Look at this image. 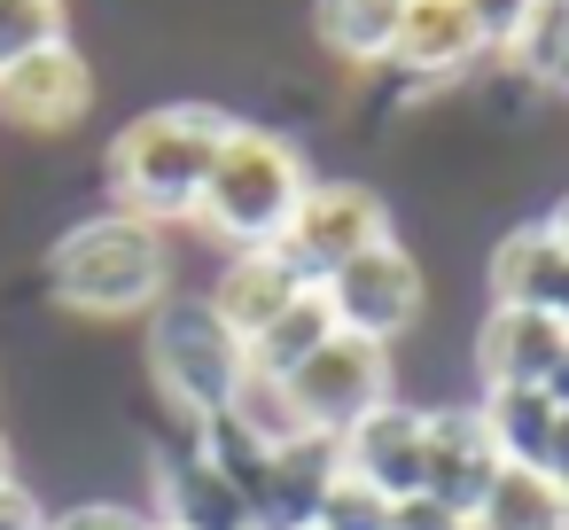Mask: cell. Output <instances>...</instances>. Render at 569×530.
I'll list each match as a JSON object with an SVG mask.
<instances>
[{"label": "cell", "instance_id": "obj_6", "mask_svg": "<svg viewBox=\"0 0 569 530\" xmlns=\"http://www.w3.org/2000/svg\"><path fill=\"white\" fill-rule=\"evenodd\" d=\"M320 297H328V312H336L343 336L390 351L398 336L421 328V312H429V273H421V258L390 234V242L359 250L351 266H336V273L320 281Z\"/></svg>", "mask_w": 569, "mask_h": 530}, {"label": "cell", "instance_id": "obj_2", "mask_svg": "<svg viewBox=\"0 0 569 530\" xmlns=\"http://www.w3.org/2000/svg\"><path fill=\"white\" fill-rule=\"evenodd\" d=\"M48 289L79 320H149L172 297V250L164 227L133 211H94L56 234L48 250Z\"/></svg>", "mask_w": 569, "mask_h": 530}, {"label": "cell", "instance_id": "obj_13", "mask_svg": "<svg viewBox=\"0 0 569 530\" xmlns=\"http://www.w3.org/2000/svg\"><path fill=\"white\" fill-rule=\"evenodd\" d=\"M297 297H305V281H297V266H289L281 250H234V258L219 266V281H211V312L242 336V351H250Z\"/></svg>", "mask_w": 569, "mask_h": 530}, {"label": "cell", "instance_id": "obj_4", "mask_svg": "<svg viewBox=\"0 0 569 530\" xmlns=\"http://www.w3.org/2000/svg\"><path fill=\"white\" fill-rule=\"evenodd\" d=\"M141 359H149V382L164 390V406H172L180 421L227 413V398H234V382H242V367H250L242 336L211 312V297H164V304L149 312Z\"/></svg>", "mask_w": 569, "mask_h": 530}, {"label": "cell", "instance_id": "obj_34", "mask_svg": "<svg viewBox=\"0 0 569 530\" xmlns=\"http://www.w3.org/2000/svg\"><path fill=\"white\" fill-rule=\"evenodd\" d=\"M149 530H172V522H149Z\"/></svg>", "mask_w": 569, "mask_h": 530}, {"label": "cell", "instance_id": "obj_17", "mask_svg": "<svg viewBox=\"0 0 569 530\" xmlns=\"http://www.w3.org/2000/svg\"><path fill=\"white\" fill-rule=\"evenodd\" d=\"M398 17L406 0H312V40L351 71H382L398 48Z\"/></svg>", "mask_w": 569, "mask_h": 530}, {"label": "cell", "instance_id": "obj_12", "mask_svg": "<svg viewBox=\"0 0 569 530\" xmlns=\"http://www.w3.org/2000/svg\"><path fill=\"white\" fill-rule=\"evenodd\" d=\"M561 343H569V328H561L553 312L491 304L483 328H476V374H483V390H546Z\"/></svg>", "mask_w": 569, "mask_h": 530}, {"label": "cell", "instance_id": "obj_28", "mask_svg": "<svg viewBox=\"0 0 569 530\" xmlns=\"http://www.w3.org/2000/svg\"><path fill=\"white\" fill-rule=\"evenodd\" d=\"M390 530H468L452 507H437L429 491H413V499H390Z\"/></svg>", "mask_w": 569, "mask_h": 530}, {"label": "cell", "instance_id": "obj_11", "mask_svg": "<svg viewBox=\"0 0 569 530\" xmlns=\"http://www.w3.org/2000/svg\"><path fill=\"white\" fill-rule=\"evenodd\" d=\"M336 452H343V476H359L367 491L413 499V491H421V406L382 398L375 413H359V421L336 437Z\"/></svg>", "mask_w": 569, "mask_h": 530}, {"label": "cell", "instance_id": "obj_5", "mask_svg": "<svg viewBox=\"0 0 569 530\" xmlns=\"http://www.w3.org/2000/svg\"><path fill=\"white\" fill-rule=\"evenodd\" d=\"M390 234L398 227H390V196L382 188H367V180H312L297 196V211H289V227H281L273 250L297 266L305 289H320L336 266H351L359 250H375Z\"/></svg>", "mask_w": 569, "mask_h": 530}, {"label": "cell", "instance_id": "obj_15", "mask_svg": "<svg viewBox=\"0 0 569 530\" xmlns=\"http://www.w3.org/2000/svg\"><path fill=\"white\" fill-rule=\"evenodd\" d=\"M343 476V452H336V437H297V444H281L273 452V468H266V507H258V530H312V514H320V499H328V483Z\"/></svg>", "mask_w": 569, "mask_h": 530}, {"label": "cell", "instance_id": "obj_27", "mask_svg": "<svg viewBox=\"0 0 569 530\" xmlns=\"http://www.w3.org/2000/svg\"><path fill=\"white\" fill-rule=\"evenodd\" d=\"M56 514H48V499L24 483V476H9L0 483V530H48Z\"/></svg>", "mask_w": 569, "mask_h": 530}, {"label": "cell", "instance_id": "obj_8", "mask_svg": "<svg viewBox=\"0 0 569 530\" xmlns=\"http://www.w3.org/2000/svg\"><path fill=\"white\" fill-rule=\"evenodd\" d=\"M87 110H94V63L71 40H56V48H40V56L0 71V118H9L17 133H32V141L71 133Z\"/></svg>", "mask_w": 569, "mask_h": 530}, {"label": "cell", "instance_id": "obj_10", "mask_svg": "<svg viewBox=\"0 0 569 530\" xmlns=\"http://www.w3.org/2000/svg\"><path fill=\"white\" fill-rule=\"evenodd\" d=\"M483 32L468 17V0H406L398 17V48L382 71H398L413 94H437V87H460L476 63H483Z\"/></svg>", "mask_w": 569, "mask_h": 530}, {"label": "cell", "instance_id": "obj_30", "mask_svg": "<svg viewBox=\"0 0 569 530\" xmlns=\"http://www.w3.org/2000/svg\"><path fill=\"white\" fill-rule=\"evenodd\" d=\"M546 398H553V413H569V343H561V359H553V374H546Z\"/></svg>", "mask_w": 569, "mask_h": 530}, {"label": "cell", "instance_id": "obj_32", "mask_svg": "<svg viewBox=\"0 0 569 530\" xmlns=\"http://www.w3.org/2000/svg\"><path fill=\"white\" fill-rule=\"evenodd\" d=\"M17 476V444H9V429H0V483Z\"/></svg>", "mask_w": 569, "mask_h": 530}, {"label": "cell", "instance_id": "obj_22", "mask_svg": "<svg viewBox=\"0 0 569 530\" xmlns=\"http://www.w3.org/2000/svg\"><path fill=\"white\" fill-rule=\"evenodd\" d=\"M328 336H336V312H328V297H320V289H305V297H297V304H289V312H281L258 343H250V367L289 382V374H297V367H305Z\"/></svg>", "mask_w": 569, "mask_h": 530}, {"label": "cell", "instance_id": "obj_31", "mask_svg": "<svg viewBox=\"0 0 569 530\" xmlns=\"http://www.w3.org/2000/svg\"><path fill=\"white\" fill-rule=\"evenodd\" d=\"M538 227H546V234H553V242H561V258H569V188H561V196H553V211H546V219H538Z\"/></svg>", "mask_w": 569, "mask_h": 530}, {"label": "cell", "instance_id": "obj_20", "mask_svg": "<svg viewBox=\"0 0 569 530\" xmlns=\"http://www.w3.org/2000/svg\"><path fill=\"white\" fill-rule=\"evenodd\" d=\"M476 413H483V429H491L507 468H538L546 460V437H553V398L546 390H483Z\"/></svg>", "mask_w": 569, "mask_h": 530}, {"label": "cell", "instance_id": "obj_29", "mask_svg": "<svg viewBox=\"0 0 569 530\" xmlns=\"http://www.w3.org/2000/svg\"><path fill=\"white\" fill-rule=\"evenodd\" d=\"M538 468H546V483L569 499V413H553V437H546V460H538Z\"/></svg>", "mask_w": 569, "mask_h": 530}, {"label": "cell", "instance_id": "obj_14", "mask_svg": "<svg viewBox=\"0 0 569 530\" xmlns=\"http://www.w3.org/2000/svg\"><path fill=\"white\" fill-rule=\"evenodd\" d=\"M483 281H491V304H515V312H553L561 289H569V258L561 242L530 219V227H507L483 258Z\"/></svg>", "mask_w": 569, "mask_h": 530}, {"label": "cell", "instance_id": "obj_26", "mask_svg": "<svg viewBox=\"0 0 569 530\" xmlns=\"http://www.w3.org/2000/svg\"><path fill=\"white\" fill-rule=\"evenodd\" d=\"M48 530H149V514H141V507H118V499H79V507H63Z\"/></svg>", "mask_w": 569, "mask_h": 530}, {"label": "cell", "instance_id": "obj_19", "mask_svg": "<svg viewBox=\"0 0 569 530\" xmlns=\"http://www.w3.org/2000/svg\"><path fill=\"white\" fill-rule=\"evenodd\" d=\"M227 421H234L258 452H281V444L312 437V421H305L297 390H289L281 374H258V367H242V382H234V398H227Z\"/></svg>", "mask_w": 569, "mask_h": 530}, {"label": "cell", "instance_id": "obj_21", "mask_svg": "<svg viewBox=\"0 0 569 530\" xmlns=\"http://www.w3.org/2000/svg\"><path fill=\"white\" fill-rule=\"evenodd\" d=\"M507 63L530 94H569V0H538L530 24L507 48Z\"/></svg>", "mask_w": 569, "mask_h": 530}, {"label": "cell", "instance_id": "obj_7", "mask_svg": "<svg viewBox=\"0 0 569 530\" xmlns=\"http://www.w3.org/2000/svg\"><path fill=\"white\" fill-rule=\"evenodd\" d=\"M390 382H398L390 351H382V343H359V336H343V328L289 374V390H297V406H305V421H312L320 437H343L359 413H375L382 398H398Z\"/></svg>", "mask_w": 569, "mask_h": 530}, {"label": "cell", "instance_id": "obj_1", "mask_svg": "<svg viewBox=\"0 0 569 530\" xmlns=\"http://www.w3.org/2000/svg\"><path fill=\"white\" fill-rule=\"evenodd\" d=\"M227 133H234V110H219V102H157V110L126 118L118 141H110V196H118V211L149 219V227L196 219V196H203Z\"/></svg>", "mask_w": 569, "mask_h": 530}, {"label": "cell", "instance_id": "obj_9", "mask_svg": "<svg viewBox=\"0 0 569 530\" xmlns=\"http://www.w3.org/2000/svg\"><path fill=\"white\" fill-rule=\"evenodd\" d=\"M499 468L507 460H499V444H491V429H483L476 406H421V491L437 507H452L468 522Z\"/></svg>", "mask_w": 569, "mask_h": 530}, {"label": "cell", "instance_id": "obj_33", "mask_svg": "<svg viewBox=\"0 0 569 530\" xmlns=\"http://www.w3.org/2000/svg\"><path fill=\"white\" fill-rule=\"evenodd\" d=\"M553 320H561V328H569V289H561V304H553Z\"/></svg>", "mask_w": 569, "mask_h": 530}, {"label": "cell", "instance_id": "obj_18", "mask_svg": "<svg viewBox=\"0 0 569 530\" xmlns=\"http://www.w3.org/2000/svg\"><path fill=\"white\" fill-rule=\"evenodd\" d=\"M468 530H569V499L546 483V468H499Z\"/></svg>", "mask_w": 569, "mask_h": 530}, {"label": "cell", "instance_id": "obj_25", "mask_svg": "<svg viewBox=\"0 0 569 530\" xmlns=\"http://www.w3.org/2000/svg\"><path fill=\"white\" fill-rule=\"evenodd\" d=\"M530 9H538V0H468V17H476V32H483V48H491V56H507V48H515V32L530 24Z\"/></svg>", "mask_w": 569, "mask_h": 530}, {"label": "cell", "instance_id": "obj_24", "mask_svg": "<svg viewBox=\"0 0 569 530\" xmlns=\"http://www.w3.org/2000/svg\"><path fill=\"white\" fill-rule=\"evenodd\" d=\"M312 530H390V499L367 491L359 476H336L328 499H320V514H312Z\"/></svg>", "mask_w": 569, "mask_h": 530}, {"label": "cell", "instance_id": "obj_23", "mask_svg": "<svg viewBox=\"0 0 569 530\" xmlns=\"http://www.w3.org/2000/svg\"><path fill=\"white\" fill-rule=\"evenodd\" d=\"M56 40H71L63 0H0V71L40 56V48H56Z\"/></svg>", "mask_w": 569, "mask_h": 530}, {"label": "cell", "instance_id": "obj_3", "mask_svg": "<svg viewBox=\"0 0 569 530\" xmlns=\"http://www.w3.org/2000/svg\"><path fill=\"white\" fill-rule=\"evenodd\" d=\"M305 188H312V172H305L297 141L258 126V118H234L227 149H219V164L196 196V227L219 234L227 250H273Z\"/></svg>", "mask_w": 569, "mask_h": 530}, {"label": "cell", "instance_id": "obj_16", "mask_svg": "<svg viewBox=\"0 0 569 530\" xmlns=\"http://www.w3.org/2000/svg\"><path fill=\"white\" fill-rule=\"evenodd\" d=\"M157 522H172V530H258L250 522V507L203 468V452L196 444H180V452H157Z\"/></svg>", "mask_w": 569, "mask_h": 530}]
</instances>
